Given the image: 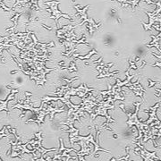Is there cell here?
I'll return each instance as SVG.
<instances>
[{
	"label": "cell",
	"mask_w": 161,
	"mask_h": 161,
	"mask_svg": "<svg viewBox=\"0 0 161 161\" xmlns=\"http://www.w3.org/2000/svg\"><path fill=\"white\" fill-rule=\"evenodd\" d=\"M134 105L136 106V110H135V113H134V114H131V113H127V112H124V113L127 115V116L129 117V119H128V121H127L128 126H129V127H132V126L135 125L139 131V137L137 139H141V136H142V132H145L146 130L150 129V124H146L145 123H141V121L138 119V117H137L139 107L141 106V103L140 102L134 103Z\"/></svg>",
	"instance_id": "1"
},
{
	"label": "cell",
	"mask_w": 161,
	"mask_h": 161,
	"mask_svg": "<svg viewBox=\"0 0 161 161\" xmlns=\"http://www.w3.org/2000/svg\"><path fill=\"white\" fill-rule=\"evenodd\" d=\"M159 12H160V7H159V9L155 10L154 13H149V12H146V13L150 16V23L147 24V23H145V22H141V24L144 26V28H145L146 31L151 30V27L154 25V23L156 22H160V17H159V18L157 17V15L159 13Z\"/></svg>",
	"instance_id": "2"
},
{
	"label": "cell",
	"mask_w": 161,
	"mask_h": 161,
	"mask_svg": "<svg viewBox=\"0 0 161 161\" xmlns=\"http://www.w3.org/2000/svg\"><path fill=\"white\" fill-rule=\"evenodd\" d=\"M160 107V101H159V103H157L156 105L154 107H150V118L148 119L147 121L145 122L146 124H150L153 121H160V119L158 118V116H156V111L158 109V107Z\"/></svg>",
	"instance_id": "3"
},
{
	"label": "cell",
	"mask_w": 161,
	"mask_h": 161,
	"mask_svg": "<svg viewBox=\"0 0 161 161\" xmlns=\"http://www.w3.org/2000/svg\"><path fill=\"white\" fill-rule=\"evenodd\" d=\"M17 92H18V89H12L11 93H10V95L7 97V98L4 101L0 100V111L4 110V111H6L7 113H8L9 110H8V108H7V103H8V101L10 100V99H12V98L14 97V93H17Z\"/></svg>",
	"instance_id": "4"
},
{
	"label": "cell",
	"mask_w": 161,
	"mask_h": 161,
	"mask_svg": "<svg viewBox=\"0 0 161 161\" xmlns=\"http://www.w3.org/2000/svg\"><path fill=\"white\" fill-rule=\"evenodd\" d=\"M46 109H47V111L48 112L49 114L51 115L50 120H52V119L54 118V116H55L56 113H61V112L65 111V107H62V108H56V107H52L51 106H49V107H46Z\"/></svg>",
	"instance_id": "5"
},
{
	"label": "cell",
	"mask_w": 161,
	"mask_h": 161,
	"mask_svg": "<svg viewBox=\"0 0 161 161\" xmlns=\"http://www.w3.org/2000/svg\"><path fill=\"white\" fill-rule=\"evenodd\" d=\"M119 72L118 71H116V72H113V73H107V74H101L100 73V74L98 76V79H99V78H104V77H111V76H113L114 74H118Z\"/></svg>",
	"instance_id": "6"
},
{
	"label": "cell",
	"mask_w": 161,
	"mask_h": 161,
	"mask_svg": "<svg viewBox=\"0 0 161 161\" xmlns=\"http://www.w3.org/2000/svg\"><path fill=\"white\" fill-rule=\"evenodd\" d=\"M93 54H98V52L95 50V49H93V50H91V51L89 52V54H88L87 56H79V59H81V60H83V59H88V58H89L90 56L93 55Z\"/></svg>",
	"instance_id": "7"
},
{
	"label": "cell",
	"mask_w": 161,
	"mask_h": 161,
	"mask_svg": "<svg viewBox=\"0 0 161 161\" xmlns=\"http://www.w3.org/2000/svg\"><path fill=\"white\" fill-rule=\"evenodd\" d=\"M148 47H156L157 48L159 49V52H160V45L158 44V42L156 43H153V44H148L147 45Z\"/></svg>",
	"instance_id": "8"
},
{
	"label": "cell",
	"mask_w": 161,
	"mask_h": 161,
	"mask_svg": "<svg viewBox=\"0 0 161 161\" xmlns=\"http://www.w3.org/2000/svg\"><path fill=\"white\" fill-rule=\"evenodd\" d=\"M45 4L47 5H57L60 4V1H51V2H46Z\"/></svg>",
	"instance_id": "9"
},
{
	"label": "cell",
	"mask_w": 161,
	"mask_h": 161,
	"mask_svg": "<svg viewBox=\"0 0 161 161\" xmlns=\"http://www.w3.org/2000/svg\"><path fill=\"white\" fill-rule=\"evenodd\" d=\"M130 64H131V66L129 67V69H128L127 72H130V71H131V69H132V68H133V69H136V68H137L136 65H135V64H134V63H132V61H130Z\"/></svg>",
	"instance_id": "10"
},
{
	"label": "cell",
	"mask_w": 161,
	"mask_h": 161,
	"mask_svg": "<svg viewBox=\"0 0 161 161\" xmlns=\"http://www.w3.org/2000/svg\"><path fill=\"white\" fill-rule=\"evenodd\" d=\"M149 82H150V86H149V87H153V85H155L157 83L156 81H152L150 79L149 80Z\"/></svg>",
	"instance_id": "11"
},
{
	"label": "cell",
	"mask_w": 161,
	"mask_h": 161,
	"mask_svg": "<svg viewBox=\"0 0 161 161\" xmlns=\"http://www.w3.org/2000/svg\"><path fill=\"white\" fill-rule=\"evenodd\" d=\"M42 26L44 27V28H46V29H47V30H48V31H51V30H52V28H49V27L46 26V25H42Z\"/></svg>",
	"instance_id": "12"
}]
</instances>
